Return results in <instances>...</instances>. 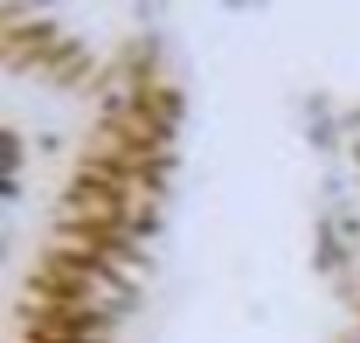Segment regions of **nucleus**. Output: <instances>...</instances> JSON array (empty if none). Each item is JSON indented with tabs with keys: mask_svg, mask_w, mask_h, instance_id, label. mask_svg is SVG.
Returning <instances> with one entry per match:
<instances>
[{
	"mask_svg": "<svg viewBox=\"0 0 360 343\" xmlns=\"http://www.w3.org/2000/svg\"><path fill=\"white\" fill-rule=\"evenodd\" d=\"M29 290L43 294V297L53 301V304H85V297H92L96 283H92V276L46 266V269H39V273L29 280Z\"/></svg>",
	"mask_w": 360,
	"mask_h": 343,
	"instance_id": "nucleus-1",
	"label": "nucleus"
},
{
	"mask_svg": "<svg viewBox=\"0 0 360 343\" xmlns=\"http://www.w3.org/2000/svg\"><path fill=\"white\" fill-rule=\"evenodd\" d=\"M53 36H57V22H36V25L11 29V32H8V43H11V46H15V43H29L32 50H39V46H50Z\"/></svg>",
	"mask_w": 360,
	"mask_h": 343,
	"instance_id": "nucleus-2",
	"label": "nucleus"
},
{
	"mask_svg": "<svg viewBox=\"0 0 360 343\" xmlns=\"http://www.w3.org/2000/svg\"><path fill=\"white\" fill-rule=\"evenodd\" d=\"M152 103L162 117H169L173 124L184 117V96H180L176 89H152Z\"/></svg>",
	"mask_w": 360,
	"mask_h": 343,
	"instance_id": "nucleus-3",
	"label": "nucleus"
},
{
	"mask_svg": "<svg viewBox=\"0 0 360 343\" xmlns=\"http://www.w3.org/2000/svg\"><path fill=\"white\" fill-rule=\"evenodd\" d=\"M25 339H29V343H106V339H99V336H60V332H50V329H43V325H32V329L25 332Z\"/></svg>",
	"mask_w": 360,
	"mask_h": 343,
	"instance_id": "nucleus-4",
	"label": "nucleus"
},
{
	"mask_svg": "<svg viewBox=\"0 0 360 343\" xmlns=\"http://www.w3.org/2000/svg\"><path fill=\"white\" fill-rule=\"evenodd\" d=\"M0 145H4V152H0V159H4V177H11V170H18V163H22L15 131H0Z\"/></svg>",
	"mask_w": 360,
	"mask_h": 343,
	"instance_id": "nucleus-5",
	"label": "nucleus"
},
{
	"mask_svg": "<svg viewBox=\"0 0 360 343\" xmlns=\"http://www.w3.org/2000/svg\"><path fill=\"white\" fill-rule=\"evenodd\" d=\"M131 234H138V237H155L159 234V220H155V209L152 206L138 220H131Z\"/></svg>",
	"mask_w": 360,
	"mask_h": 343,
	"instance_id": "nucleus-6",
	"label": "nucleus"
},
{
	"mask_svg": "<svg viewBox=\"0 0 360 343\" xmlns=\"http://www.w3.org/2000/svg\"><path fill=\"white\" fill-rule=\"evenodd\" d=\"M89 68H92V61H89V57H82L75 68H68L64 75H57V85H64V89H68V85H75V82L82 78V71H89Z\"/></svg>",
	"mask_w": 360,
	"mask_h": 343,
	"instance_id": "nucleus-7",
	"label": "nucleus"
},
{
	"mask_svg": "<svg viewBox=\"0 0 360 343\" xmlns=\"http://www.w3.org/2000/svg\"><path fill=\"white\" fill-rule=\"evenodd\" d=\"M0 192H4L8 199H15V192H18V188H15V181H11V177H4V181H0Z\"/></svg>",
	"mask_w": 360,
	"mask_h": 343,
	"instance_id": "nucleus-8",
	"label": "nucleus"
},
{
	"mask_svg": "<svg viewBox=\"0 0 360 343\" xmlns=\"http://www.w3.org/2000/svg\"><path fill=\"white\" fill-rule=\"evenodd\" d=\"M314 142H318V145H325V142H328V127H325V124H318V127H314Z\"/></svg>",
	"mask_w": 360,
	"mask_h": 343,
	"instance_id": "nucleus-9",
	"label": "nucleus"
},
{
	"mask_svg": "<svg viewBox=\"0 0 360 343\" xmlns=\"http://www.w3.org/2000/svg\"><path fill=\"white\" fill-rule=\"evenodd\" d=\"M356 159H360V145H356Z\"/></svg>",
	"mask_w": 360,
	"mask_h": 343,
	"instance_id": "nucleus-10",
	"label": "nucleus"
}]
</instances>
